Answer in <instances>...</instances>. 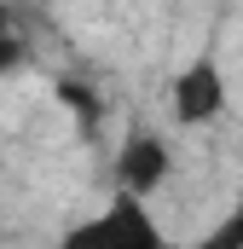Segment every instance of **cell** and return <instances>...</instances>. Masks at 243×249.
Here are the masks:
<instances>
[{
	"mask_svg": "<svg viewBox=\"0 0 243 249\" xmlns=\"http://www.w3.org/2000/svg\"><path fill=\"white\" fill-rule=\"evenodd\" d=\"M17 64H23V41H17V35H6V41H0V75H6V70H17Z\"/></svg>",
	"mask_w": 243,
	"mask_h": 249,
	"instance_id": "cell-5",
	"label": "cell"
},
{
	"mask_svg": "<svg viewBox=\"0 0 243 249\" xmlns=\"http://www.w3.org/2000/svg\"><path fill=\"white\" fill-rule=\"evenodd\" d=\"M226 105H232V81H226V64L214 58V53H197V58H185L180 70H174V81H168V110H174L180 127L220 122Z\"/></svg>",
	"mask_w": 243,
	"mask_h": 249,
	"instance_id": "cell-2",
	"label": "cell"
},
{
	"mask_svg": "<svg viewBox=\"0 0 243 249\" xmlns=\"http://www.w3.org/2000/svg\"><path fill=\"white\" fill-rule=\"evenodd\" d=\"M168 174H174V151H168V139H162V133L139 127V133H127V139H122V151H116V191L156 197V191L168 186Z\"/></svg>",
	"mask_w": 243,
	"mask_h": 249,
	"instance_id": "cell-3",
	"label": "cell"
},
{
	"mask_svg": "<svg viewBox=\"0 0 243 249\" xmlns=\"http://www.w3.org/2000/svg\"><path fill=\"white\" fill-rule=\"evenodd\" d=\"M58 249H168V232H162L151 197L110 191L87 220H75L58 238Z\"/></svg>",
	"mask_w": 243,
	"mask_h": 249,
	"instance_id": "cell-1",
	"label": "cell"
},
{
	"mask_svg": "<svg viewBox=\"0 0 243 249\" xmlns=\"http://www.w3.org/2000/svg\"><path fill=\"white\" fill-rule=\"evenodd\" d=\"M6 35H17V29H12V6L0 0V41H6Z\"/></svg>",
	"mask_w": 243,
	"mask_h": 249,
	"instance_id": "cell-6",
	"label": "cell"
},
{
	"mask_svg": "<svg viewBox=\"0 0 243 249\" xmlns=\"http://www.w3.org/2000/svg\"><path fill=\"white\" fill-rule=\"evenodd\" d=\"M168 249H243V209H238V214H226L214 232H203L197 244H168Z\"/></svg>",
	"mask_w": 243,
	"mask_h": 249,
	"instance_id": "cell-4",
	"label": "cell"
}]
</instances>
